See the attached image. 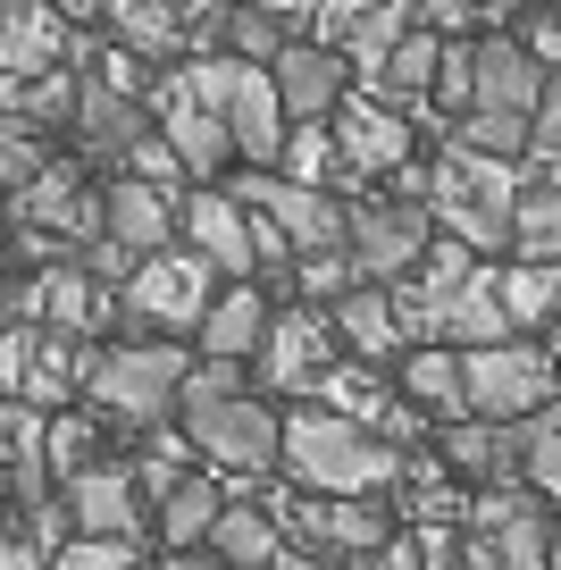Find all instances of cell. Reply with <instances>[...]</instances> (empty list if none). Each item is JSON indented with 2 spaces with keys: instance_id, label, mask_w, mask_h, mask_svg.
<instances>
[{
  "instance_id": "6da1fadb",
  "label": "cell",
  "mask_w": 561,
  "mask_h": 570,
  "mask_svg": "<svg viewBox=\"0 0 561 570\" xmlns=\"http://www.w3.org/2000/svg\"><path fill=\"white\" fill-rule=\"evenodd\" d=\"M185 436L201 445V462L235 470V479H260V470L285 462V420L260 403V394H244V377H235V361H201L194 377H185Z\"/></svg>"
},
{
  "instance_id": "7a4b0ae2",
  "label": "cell",
  "mask_w": 561,
  "mask_h": 570,
  "mask_svg": "<svg viewBox=\"0 0 561 570\" xmlns=\"http://www.w3.org/2000/svg\"><path fill=\"white\" fill-rule=\"evenodd\" d=\"M285 470H294L311 495H386L403 479V445H386L377 428L344 420L327 403H302L285 420Z\"/></svg>"
},
{
  "instance_id": "3957f363",
  "label": "cell",
  "mask_w": 561,
  "mask_h": 570,
  "mask_svg": "<svg viewBox=\"0 0 561 570\" xmlns=\"http://www.w3.org/2000/svg\"><path fill=\"white\" fill-rule=\"evenodd\" d=\"M427 210L444 235H461L470 252L511 244V218H520V168L486 160V151H444L427 160Z\"/></svg>"
},
{
  "instance_id": "277c9868",
  "label": "cell",
  "mask_w": 561,
  "mask_h": 570,
  "mask_svg": "<svg viewBox=\"0 0 561 570\" xmlns=\"http://www.w3.org/2000/svg\"><path fill=\"white\" fill-rule=\"evenodd\" d=\"M185 377H194V361L176 353L168 336L159 344H109V353L92 361V377H85V403H92V420L159 428L176 403H185Z\"/></svg>"
},
{
  "instance_id": "5b68a950",
  "label": "cell",
  "mask_w": 561,
  "mask_h": 570,
  "mask_svg": "<svg viewBox=\"0 0 561 570\" xmlns=\"http://www.w3.org/2000/svg\"><path fill=\"white\" fill-rule=\"evenodd\" d=\"M126 311H135L142 327H159V336H201V320H210L218 303V261L194 244H168L151 252V261L135 268V285L118 294Z\"/></svg>"
},
{
  "instance_id": "8992f818",
  "label": "cell",
  "mask_w": 561,
  "mask_h": 570,
  "mask_svg": "<svg viewBox=\"0 0 561 570\" xmlns=\"http://www.w3.org/2000/svg\"><path fill=\"white\" fill-rule=\"evenodd\" d=\"M235 202L260 218H277V235L294 244V261H311V252H344L352 244V210L327 194V185H294V177H268V168H252L244 185H235Z\"/></svg>"
},
{
  "instance_id": "52a82bcc",
  "label": "cell",
  "mask_w": 561,
  "mask_h": 570,
  "mask_svg": "<svg viewBox=\"0 0 561 570\" xmlns=\"http://www.w3.org/2000/svg\"><path fill=\"white\" fill-rule=\"evenodd\" d=\"M461 377H470L478 420H528V411L553 403V353H537V344H520V336L461 353Z\"/></svg>"
},
{
  "instance_id": "ba28073f",
  "label": "cell",
  "mask_w": 561,
  "mask_h": 570,
  "mask_svg": "<svg viewBox=\"0 0 561 570\" xmlns=\"http://www.w3.org/2000/svg\"><path fill=\"white\" fill-rule=\"evenodd\" d=\"M436 210L427 202H361L352 210V268H361V285H403V268L427 261V244H436Z\"/></svg>"
},
{
  "instance_id": "9c48e42d",
  "label": "cell",
  "mask_w": 561,
  "mask_h": 570,
  "mask_svg": "<svg viewBox=\"0 0 561 570\" xmlns=\"http://www.w3.org/2000/svg\"><path fill=\"white\" fill-rule=\"evenodd\" d=\"M268 512H277V529L311 537V546H335V553H352V562L394 537V520H386L377 495H268Z\"/></svg>"
},
{
  "instance_id": "30bf717a",
  "label": "cell",
  "mask_w": 561,
  "mask_h": 570,
  "mask_svg": "<svg viewBox=\"0 0 561 570\" xmlns=\"http://www.w3.org/2000/svg\"><path fill=\"white\" fill-rule=\"evenodd\" d=\"M335 151H344V185L386 177V168L411 160V118L386 101H344L335 109Z\"/></svg>"
},
{
  "instance_id": "8fae6325",
  "label": "cell",
  "mask_w": 561,
  "mask_h": 570,
  "mask_svg": "<svg viewBox=\"0 0 561 570\" xmlns=\"http://www.w3.org/2000/svg\"><path fill=\"white\" fill-rule=\"evenodd\" d=\"M9 320H26V327H59V336H92V327L109 320V294H101V277L92 268H51V277H35L26 294H9Z\"/></svg>"
},
{
  "instance_id": "7c38bea8",
  "label": "cell",
  "mask_w": 561,
  "mask_h": 570,
  "mask_svg": "<svg viewBox=\"0 0 561 570\" xmlns=\"http://www.w3.org/2000/svg\"><path fill=\"white\" fill-rule=\"evenodd\" d=\"M327 327L335 320H311V311H277L268 320V344H260V370H268V386L277 394H318L327 386Z\"/></svg>"
},
{
  "instance_id": "4fadbf2b",
  "label": "cell",
  "mask_w": 561,
  "mask_h": 570,
  "mask_svg": "<svg viewBox=\"0 0 561 570\" xmlns=\"http://www.w3.org/2000/svg\"><path fill=\"white\" fill-rule=\"evenodd\" d=\"M68 18H59V0H9V18H0V76H18V85H35V76H51L59 59H68Z\"/></svg>"
},
{
  "instance_id": "5bb4252c",
  "label": "cell",
  "mask_w": 561,
  "mask_h": 570,
  "mask_svg": "<svg viewBox=\"0 0 561 570\" xmlns=\"http://www.w3.org/2000/svg\"><path fill=\"white\" fill-rule=\"evenodd\" d=\"M444 462L461 470V479H478V487H511V479H528V445H520V420H453L444 428Z\"/></svg>"
},
{
  "instance_id": "9a60e30c",
  "label": "cell",
  "mask_w": 561,
  "mask_h": 570,
  "mask_svg": "<svg viewBox=\"0 0 561 570\" xmlns=\"http://www.w3.org/2000/svg\"><path fill=\"white\" fill-rule=\"evenodd\" d=\"M227 126H235V151H244V160H277L285 142H294V118H285L277 68H235V92H227Z\"/></svg>"
},
{
  "instance_id": "2e32d148",
  "label": "cell",
  "mask_w": 561,
  "mask_h": 570,
  "mask_svg": "<svg viewBox=\"0 0 561 570\" xmlns=\"http://www.w3.org/2000/svg\"><path fill=\"white\" fill-rule=\"evenodd\" d=\"M101 194H109V244H126L135 261L168 252V235L185 227L176 194H168V185H151V177H118V185H101Z\"/></svg>"
},
{
  "instance_id": "e0dca14e",
  "label": "cell",
  "mask_w": 561,
  "mask_h": 570,
  "mask_svg": "<svg viewBox=\"0 0 561 570\" xmlns=\"http://www.w3.org/2000/svg\"><path fill=\"white\" fill-rule=\"evenodd\" d=\"M277 92H285V118L294 126L335 118V109L352 101L344 92V51H335V42H294V51L277 59Z\"/></svg>"
},
{
  "instance_id": "ac0fdd59",
  "label": "cell",
  "mask_w": 561,
  "mask_h": 570,
  "mask_svg": "<svg viewBox=\"0 0 561 570\" xmlns=\"http://www.w3.org/2000/svg\"><path fill=\"white\" fill-rule=\"evenodd\" d=\"M185 235H194V252H210L227 277H252V268H260V218L235 194H194L185 202Z\"/></svg>"
},
{
  "instance_id": "d6986e66",
  "label": "cell",
  "mask_w": 561,
  "mask_h": 570,
  "mask_svg": "<svg viewBox=\"0 0 561 570\" xmlns=\"http://www.w3.org/2000/svg\"><path fill=\"white\" fill-rule=\"evenodd\" d=\"M159 135L176 142V160L194 168V177H210V168H227V151H235V126H227V109L194 101V92H185V85H159Z\"/></svg>"
},
{
  "instance_id": "ffe728a7",
  "label": "cell",
  "mask_w": 561,
  "mask_h": 570,
  "mask_svg": "<svg viewBox=\"0 0 561 570\" xmlns=\"http://www.w3.org/2000/svg\"><path fill=\"white\" fill-rule=\"evenodd\" d=\"M544 85H553V76L528 59V42H511V35H486V42H478V101H470V109H511V118H537V109H544Z\"/></svg>"
},
{
  "instance_id": "44dd1931",
  "label": "cell",
  "mask_w": 561,
  "mask_h": 570,
  "mask_svg": "<svg viewBox=\"0 0 561 570\" xmlns=\"http://www.w3.org/2000/svg\"><path fill=\"white\" fill-rule=\"evenodd\" d=\"M142 126H151V109H142L135 92L85 76V101H76V142H85L92 160H135V142H151Z\"/></svg>"
},
{
  "instance_id": "7402d4cb",
  "label": "cell",
  "mask_w": 561,
  "mask_h": 570,
  "mask_svg": "<svg viewBox=\"0 0 561 570\" xmlns=\"http://www.w3.org/2000/svg\"><path fill=\"white\" fill-rule=\"evenodd\" d=\"M142 479H126V470H85V479L68 487V512H76V537H142Z\"/></svg>"
},
{
  "instance_id": "603a6c76",
  "label": "cell",
  "mask_w": 561,
  "mask_h": 570,
  "mask_svg": "<svg viewBox=\"0 0 561 570\" xmlns=\"http://www.w3.org/2000/svg\"><path fill=\"white\" fill-rule=\"evenodd\" d=\"M268 320H277V311H268L244 277H227V294H218L210 320H201V353H210V361H244V353H260V344H268Z\"/></svg>"
},
{
  "instance_id": "cb8c5ba5",
  "label": "cell",
  "mask_w": 561,
  "mask_h": 570,
  "mask_svg": "<svg viewBox=\"0 0 561 570\" xmlns=\"http://www.w3.org/2000/svg\"><path fill=\"white\" fill-rule=\"evenodd\" d=\"M327 320H335V336H344L361 361H377V353H394V344H411L403 320H394V285H352V294L327 311Z\"/></svg>"
},
{
  "instance_id": "d4e9b609",
  "label": "cell",
  "mask_w": 561,
  "mask_h": 570,
  "mask_svg": "<svg viewBox=\"0 0 561 570\" xmlns=\"http://www.w3.org/2000/svg\"><path fill=\"white\" fill-rule=\"evenodd\" d=\"M218 512H227V495H218V479H194V470H185V479L168 487V495L151 503V520H159V546H210V529H218Z\"/></svg>"
},
{
  "instance_id": "484cf974",
  "label": "cell",
  "mask_w": 561,
  "mask_h": 570,
  "mask_svg": "<svg viewBox=\"0 0 561 570\" xmlns=\"http://www.w3.org/2000/svg\"><path fill=\"white\" fill-rule=\"evenodd\" d=\"M210 546L227 553V570H277L285 529H277V512H260V503H227L218 529H210Z\"/></svg>"
},
{
  "instance_id": "4316f807",
  "label": "cell",
  "mask_w": 561,
  "mask_h": 570,
  "mask_svg": "<svg viewBox=\"0 0 561 570\" xmlns=\"http://www.w3.org/2000/svg\"><path fill=\"white\" fill-rule=\"evenodd\" d=\"M436 68H444V35L411 26V35H403V51L386 59V76H377L368 92H377L386 109H420V101H427V85H436Z\"/></svg>"
},
{
  "instance_id": "83f0119b",
  "label": "cell",
  "mask_w": 561,
  "mask_h": 570,
  "mask_svg": "<svg viewBox=\"0 0 561 570\" xmlns=\"http://www.w3.org/2000/svg\"><path fill=\"white\" fill-rule=\"evenodd\" d=\"M444 336H461L478 353V344H511V303H503V268H478L470 285L453 294V327Z\"/></svg>"
},
{
  "instance_id": "f1b7e54d",
  "label": "cell",
  "mask_w": 561,
  "mask_h": 570,
  "mask_svg": "<svg viewBox=\"0 0 561 570\" xmlns=\"http://www.w3.org/2000/svg\"><path fill=\"white\" fill-rule=\"evenodd\" d=\"M403 394L420 411H444V420H461L470 411V377H461V361L453 353H436V344H411V361H403Z\"/></svg>"
},
{
  "instance_id": "f546056e",
  "label": "cell",
  "mask_w": 561,
  "mask_h": 570,
  "mask_svg": "<svg viewBox=\"0 0 561 570\" xmlns=\"http://www.w3.org/2000/svg\"><path fill=\"white\" fill-rule=\"evenodd\" d=\"M109 26H118V42H126L135 59H176L185 42H194V18H185L176 0H135V9H126V18H109Z\"/></svg>"
},
{
  "instance_id": "4dcf8cb0",
  "label": "cell",
  "mask_w": 561,
  "mask_h": 570,
  "mask_svg": "<svg viewBox=\"0 0 561 570\" xmlns=\"http://www.w3.org/2000/svg\"><path fill=\"white\" fill-rule=\"evenodd\" d=\"M503 303H511V327H561V261L503 268Z\"/></svg>"
},
{
  "instance_id": "1f68e13d",
  "label": "cell",
  "mask_w": 561,
  "mask_h": 570,
  "mask_svg": "<svg viewBox=\"0 0 561 570\" xmlns=\"http://www.w3.org/2000/svg\"><path fill=\"white\" fill-rule=\"evenodd\" d=\"M403 35H411V0H377V9H368L361 26H352V68H361V85H377V76H386V59L403 51Z\"/></svg>"
},
{
  "instance_id": "d6a6232c",
  "label": "cell",
  "mask_w": 561,
  "mask_h": 570,
  "mask_svg": "<svg viewBox=\"0 0 561 570\" xmlns=\"http://www.w3.org/2000/svg\"><path fill=\"white\" fill-rule=\"evenodd\" d=\"M511 244H520V261H561V185H528L520 194Z\"/></svg>"
},
{
  "instance_id": "836d02e7",
  "label": "cell",
  "mask_w": 561,
  "mask_h": 570,
  "mask_svg": "<svg viewBox=\"0 0 561 570\" xmlns=\"http://www.w3.org/2000/svg\"><path fill=\"white\" fill-rule=\"evenodd\" d=\"M318 403H327V411H344V420H361V428H377V420L394 411L368 361H361V370H344V361H335V370H327V386H318Z\"/></svg>"
},
{
  "instance_id": "e575fe53",
  "label": "cell",
  "mask_w": 561,
  "mask_h": 570,
  "mask_svg": "<svg viewBox=\"0 0 561 570\" xmlns=\"http://www.w3.org/2000/svg\"><path fill=\"white\" fill-rule=\"evenodd\" d=\"M520 445H528V487H537V495H561V394L520 420Z\"/></svg>"
},
{
  "instance_id": "d590c367",
  "label": "cell",
  "mask_w": 561,
  "mask_h": 570,
  "mask_svg": "<svg viewBox=\"0 0 561 570\" xmlns=\"http://www.w3.org/2000/svg\"><path fill=\"white\" fill-rule=\"evenodd\" d=\"M537 142V118H511V109H470L461 118V151H486V160H520Z\"/></svg>"
},
{
  "instance_id": "8d00e7d4",
  "label": "cell",
  "mask_w": 561,
  "mask_h": 570,
  "mask_svg": "<svg viewBox=\"0 0 561 570\" xmlns=\"http://www.w3.org/2000/svg\"><path fill=\"white\" fill-rule=\"evenodd\" d=\"M494 562L503 570H553V520H544V503H528V512L494 537Z\"/></svg>"
},
{
  "instance_id": "74e56055",
  "label": "cell",
  "mask_w": 561,
  "mask_h": 570,
  "mask_svg": "<svg viewBox=\"0 0 561 570\" xmlns=\"http://www.w3.org/2000/svg\"><path fill=\"white\" fill-rule=\"evenodd\" d=\"M101 453V428L85 420V411H68V420H51V470H59V487H76L85 470H101L92 462Z\"/></svg>"
},
{
  "instance_id": "f35d334b",
  "label": "cell",
  "mask_w": 561,
  "mask_h": 570,
  "mask_svg": "<svg viewBox=\"0 0 561 570\" xmlns=\"http://www.w3.org/2000/svg\"><path fill=\"white\" fill-rule=\"evenodd\" d=\"M285 160H294V185H327V177H344V151H335L327 126H294Z\"/></svg>"
},
{
  "instance_id": "ab89813d",
  "label": "cell",
  "mask_w": 561,
  "mask_h": 570,
  "mask_svg": "<svg viewBox=\"0 0 561 570\" xmlns=\"http://www.w3.org/2000/svg\"><path fill=\"white\" fill-rule=\"evenodd\" d=\"M76 101H85V85H68V68H51V76L26 85V118L35 126H76Z\"/></svg>"
},
{
  "instance_id": "60d3db41",
  "label": "cell",
  "mask_w": 561,
  "mask_h": 570,
  "mask_svg": "<svg viewBox=\"0 0 561 570\" xmlns=\"http://www.w3.org/2000/svg\"><path fill=\"white\" fill-rule=\"evenodd\" d=\"M51 570H142V562H135V537H68Z\"/></svg>"
},
{
  "instance_id": "b9f144b4",
  "label": "cell",
  "mask_w": 561,
  "mask_h": 570,
  "mask_svg": "<svg viewBox=\"0 0 561 570\" xmlns=\"http://www.w3.org/2000/svg\"><path fill=\"white\" fill-rule=\"evenodd\" d=\"M436 92H444V109H461V118H470V101H478V42L444 51V68H436Z\"/></svg>"
},
{
  "instance_id": "7bdbcfd3",
  "label": "cell",
  "mask_w": 561,
  "mask_h": 570,
  "mask_svg": "<svg viewBox=\"0 0 561 570\" xmlns=\"http://www.w3.org/2000/svg\"><path fill=\"white\" fill-rule=\"evenodd\" d=\"M126 177H151V185H168V194H176V177H185V160H176V142L159 135V142H135V160H126Z\"/></svg>"
},
{
  "instance_id": "ee69618b",
  "label": "cell",
  "mask_w": 561,
  "mask_h": 570,
  "mask_svg": "<svg viewBox=\"0 0 561 570\" xmlns=\"http://www.w3.org/2000/svg\"><path fill=\"white\" fill-rule=\"evenodd\" d=\"M368 9H377V0H311V26H318L327 42H352V26H361Z\"/></svg>"
},
{
  "instance_id": "f6af8a7d",
  "label": "cell",
  "mask_w": 561,
  "mask_h": 570,
  "mask_svg": "<svg viewBox=\"0 0 561 570\" xmlns=\"http://www.w3.org/2000/svg\"><path fill=\"white\" fill-rule=\"evenodd\" d=\"M0 570H51L42 537H35V529H9V520H0Z\"/></svg>"
},
{
  "instance_id": "bcb514c9",
  "label": "cell",
  "mask_w": 561,
  "mask_h": 570,
  "mask_svg": "<svg viewBox=\"0 0 561 570\" xmlns=\"http://www.w3.org/2000/svg\"><path fill=\"white\" fill-rule=\"evenodd\" d=\"M361 570H427V553L403 546V537H386V546H368V553H361Z\"/></svg>"
},
{
  "instance_id": "7dc6e473",
  "label": "cell",
  "mask_w": 561,
  "mask_h": 570,
  "mask_svg": "<svg viewBox=\"0 0 561 570\" xmlns=\"http://www.w3.org/2000/svg\"><path fill=\"white\" fill-rule=\"evenodd\" d=\"M528 59L561 76V18H528Z\"/></svg>"
},
{
  "instance_id": "c3c4849f",
  "label": "cell",
  "mask_w": 561,
  "mask_h": 570,
  "mask_svg": "<svg viewBox=\"0 0 561 570\" xmlns=\"http://www.w3.org/2000/svg\"><path fill=\"white\" fill-rule=\"evenodd\" d=\"M159 570H227V553H218V546H176Z\"/></svg>"
},
{
  "instance_id": "681fc988",
  "label": "cell",
  "mask_w": 561,
  "mask_h": 570,
  "mask_svg": "<svg viewBox=\"0 0 561 570\" xmlns=\"http://www.w3.org/2000/svg\"><path fill=\"white\" fill-rule=\"evenodd\" d=\"M537 142H561V76L544 85V109H537Z\"/></svg>"
},
{
  "instance_id": "f907efd6",
  "label": "cell",
  "mask_w": 561,
  "mask_h": 570,
  "mask_svg": "<svg viewBox=\"0 0 561 570\" xmlns=\"http://www.w3.org/2000/svg\"><path fill=\"white\" fill-rule=\"evenodd\" d=\"M420 9H427V18H436V26H461V18H470V9H478V0H420Z\"/></svg>"
},
{
  "instance_id": "816d5d0a",
  "label": "cell",
  "mask_w": 561,
  "mask_h": 570,
  "mask_svg": "<svg viewBox=\"0 0 561 570\" xmlns=\"http://www.w3.org/2000/svg\"><path fill=\"white\" fill-rule=\"evenodd\" d=\"M277 570H318V553H302V546H285V553H277Z\"/></svg>"
},
{
  "instance_id": "f5cc1de1",
  "label": "cell",
  "mask_w": 561,
  "mask_h": 570,
  "mask_svg": "<svg viewBox=\"0 0 561 570\" xmlns=\"http://www.w3.org/2000/svg\"><path fill=\"white\" fill-rule=\"evenodd\" d=\"M176 9H185V18L201 26V18H218V9H227V0H176Z\"/></svg>"
},
{
  "instance_id": "db71d44e",
  "label": "cell",
  "mask_w": 561,
  "mask_h": 570,
  "mask_svg": "<svg viewBox=\"0 0 561 570\" xmlns=\"http://www.w3.org/2000/svg\"><path fill=\"white\" fill-rule=\"evenodd\" d=\"M260 9H268V18H285V26H294L302 9H311V0H260Z\"/></svg>"
},
{
  "instance_id": "11a10c76",
  "label": "cell",
  "mask_w": 561,
  "mask_h": 570,
  "mask_svg": "<svg viewBox=\"0 0 561 570\" xmlns=\"http://www.w3.org/2000/svg\"><path fill=\"white\" fill-rule=\"evenodd\" d=\"M553 570H561V537H553Z\"/></svg>"
},
{
  "instance_id": "9f6ffc18",
  "label": "cell",
  "mask_w": 561,
  "mask_h": 570,
  "mask_svg": "<svg viewBox=\"0 0 561 570\" xmlns=\"http://www.w3.org/2000/svg\"><path fill=\"white\" fill-rule=\"evenodd\" d=\"M0 18H9V0H0Z\"/></svg>"
},
{
  "instance_id": "6f0895ef",
  "label": "cell",
  "mask_w": 561,
  "mask_h": 570,
  "mask_svg": "<svg viewBox=\"0 0 561 570\" xmlns=\"http://www.w3.org/2000/svg\"><path fill=\"white\" fill-rule=\"evenodd\" d=\"M0 185H9V177H0Z\"/></svg>"
}]
</instances>
